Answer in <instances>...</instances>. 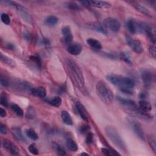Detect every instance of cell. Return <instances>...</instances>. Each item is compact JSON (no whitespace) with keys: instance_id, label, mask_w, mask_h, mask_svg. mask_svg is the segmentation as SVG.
Masks as SVG:
<instances>
[{"instance_id":"obj_20","label":"cell","mask_w":156,"mask_h":156,"mask_svg":"<svg viewBox=\"0 0 156 156\" xmlns=\"http://www.w3.org/2000/svg\"><path fill=\"white\" fill-rule=\"evenodd\" d=\"M87 44L92 49L97 51H99L102 48V46L101 43L93 38H89L87 40Z\"/></svg>"},{"instance_id":"obj_39","label":"cell","mask_w":156,"mask_h":156,"mask_svg":"<svg viewBox=\"0 0 156 156\" xmlns=\"http://www.w3.org/2000/svg\"><path fill=\"white\" fill-rule=\"evenodd\" d=\"M66 7L71 9V10H78L80 9V7L76 2H69L66 4Z\"/></svg>"},{"instance_id":"obj_38","label":"cell","mask_w":156,"mask_h":156,"mask_svg":"<svg viewBox=\"0 0 156 156\" xmlns=\"http://www.w3.org/2000/svg\"><path fill=\"white\" fill-rule=\"evenodd\" d=\"M1 19L2 23L6 25H9L10 23V18L7 13H2L1 15Z\"/></svg>"},{"instance_id":"obj_1","label":"cell","mask_w":156,"mask_h":156,"mask_svg":"<svg viewBox=\"0 0 156 156\" xmlns=\"http://www.w3.org/2000/svg\"><path fill=\"white\" fill-rule=\"evenodd\" d=\"M65 69L73 83L85 96L88 94L86 88L83 73L79 65L70 58H66L64 61Z\"/></svg>"},{"instance_id":"obj_26","label":"cell","mask_w":156,"mask_h":156,"mask_svg":"<svg viewBox=\"0 0 156 156\" xmlns=\"http://www.w3.org/2000/svg\"><path fill=\"white\" fill-rule=\"evenodd\" d=\"M58 21V19L54 15L48 16L44 20V23L48 26L52 27L55 26Z\"/></svg>"},{"instance_id":"obj_10","label":"cell","mask_w":156,"mask_h":156,"mask_svg":"<svg viewBox=\"0 0 156 156\" xmlns=\"http://www.w3.org/2000/svg\"><path fill=\"white\" fill-rule=\"evenodd\" d=\"M2 145L5 149L9 153L13 155H18L20 154V149L16 145L13 143L11 141L7 139H3L2 141Z\"/></svg>"},{"instance_id":"obj_4","label":"cell","mask_w":156,"mask_h":156,"mask_svg":"<svg viewBox=\"0 0 156 156\" xmlns=\"http://www.w3.org/2000/svg\"><path fill=\"white\" fill-rule=\"evenodd\" d=\"M96 91L100 99L105 104H111L113 100V93L107 84L102 80L97 82Z\"/></svg>"},{"instance_id":"obj_30","label":"cell","mask_w":156,"mask_h":156,"mask_svg":"<svg viewBox=\"0 0 156 156\" xmlns=\"http://www.w3.org/2000/svg\"><path fill=\"white\" fill-rule=\"evenodd\" d=\"M12 110L18 116L21 117L24 115V112L23 110L17 104H12L10 106Z\"/></svg>"},{"instance_id":"obj_2","label":"cell","mask_w":156,"mask_h":156,"mask_svg":"<svg viewBox=\"0 0 156 156\" xmlns=\"http://www.w3.org/2000/svg\"><path fill=\"white\" fill-rule=\"evenodd\" d=\"M107 80L113 85L121 88H132L135 87V82L129 77H125L115 74H108L106 76Z\"/></svg>"},{"instance_id":"obj_18","label":"cell","mask_w":156,"mask_h":156,"mask_svg":"<svg viewBox=\"0 0 156 156\" xmlns=\"http://www.w3.org/2000/svg\"><path fill=\"white\" fill-rule=\"evenodd\" d=\"M30 93L36 97L38 98H45L46 95V89L43 87H32L30 90Z\"/></svg>"},{"instance_id":"obj_45","label":"cell","mask_w":156,"mask_h":156,"mask_svg":"<svg viewBox=\"0 0 156 156\" xmlns=\"http://www.w3.org/2000/svg\"><path fill=\"white\" fill-rule=\"evenodd\" d=\"M34 116H35V112L34 108H32L31 107H29L28 110L27 112L26 117L29 119H31V118H34Z\"/></svg>"},{"instance_id":"obj_37","label":"cell","mask_w":156,"mask_h":156,"mask_svg":"<svg viewBox=\"0 0 156 156\" xmlns=\"http://www.w3.org/2000/svg\"><path fill=\"white\" fill-rule=\"evenodd\" d=\"M101 151L105 155H108V156L120 155L118 152H117L116 151H113L109 149H107V148H104V147L101 148Z\"/></svg>"},{"instance_id":"obj_12","label":"cell","mask_w":156,"mask_h":156,"mask_svg":"<svg viewBox=\"0 0 156 156\" xmlns=\"http://www.w3.org/2000/svg\"><path fill=\"white\" fill-rule=\"evenodd\" d=\"M126 2L129 3L133 7H134L137 11L143 13V15H144L148 17H150V18L152 17V13H151V12L149 9H147L146 7H145L144 6L140 4V3H138L136 1H127Z\"/></svg>"},{"instance_id":"obj_40","label":"cell","mask_w":156,"mask_h":156,"mask_svg":"<svg viewBox=\"0 0 156 156\" xmlns=\"http://www.w3.org/2000/svg\"><path fill=\"white\" fill-rule=\"evenodd\" d=\"M30 59L34 62L38 67H40L41 66V61L40 58L35 55H30Z\"/></svg>"},{"instance_id":"obj_43","label":"cell","mask_w":156,"mask_h":156,"mask_svg":"<svg viewBox=\"0 0 156 156\" xmlns=\"http://www.w3.org/2000/svg\"><path fill=\"white\" fill-rule=\"evenodd\" d=\"M149 53L152 57L155 58V43H152L149 47Z\"/></svg>"},{"instance_id":"obj_13","label":"cell","mask_w":156,"mask_h":156,"mask_svg":"<svg viewBox=\"0 0 156 156\" xmlns=\"http://www.w3.org/2000/svg\"><path fill=\"white\" fill-rule=\"evenodd\" d=\"M86 28L94 30L96 32H99L103 35H106L107 34V30L103 26V24L98 23V22H90L88 23H87L85 24Z\"/></svg>"},{"instance_id":"obj_27","label":"cell","mask_w":156,"mask_h":156,"mask_svg":"<svg viewBox=\"0 0 156 156\" xmlns=\"http://www.w3.org/2000/svg\"><path fill=\"white\" fill-rule=\"evenodd\" d=\"M66 145L68 149L71 151L76 152L78 150V146L76 143L71 138H68L66 141Z\"/></svg>"},{"instance_id":"obj_48","label":"cell","mask_w":156,"mask_h":156,"mask_svg":"<svg viewBox=\"0 0 156 156\" xmlns=\"http://www.w3.org/2000/svg\"><path fill=\"white\" fill-rule=\"evenodd\" d=\"M23 36H24V38H25V40H30L32 38L30 34L28 32H24L23 34Z\"/></svg>"},{"instance_id":"obj_31","label":"cell","mask_w":156,"mask_h":156,"mask_svg":"<svg viewBox=\"0 0 156 156\" xmlns=\"http://www.w3.org/2000/svg\"><path fill=\"white\" fill-rule=\"evenodd\" d=\"M102 55L110 59H118L119 57V52H102Z\"/></svg>"},{"instance_id":"obj_42","label":"cell","mask_w":156,"mask_h":156,"mask_svg":"<svg viewBox=\"0 0 156 156\" xmlns=\"http://www.w3.org/2000/svg\"><path fill=\"white\" fill-rule=\"evenodd\" d=\"M90 129V127L88 125H82L79 129V131L81 134H85L87 133L88 132H89Z\"/></svg>"},{"instance_id":"obj_29","label":"cell","mask_w":156,"mask_h":156,"mask_svg":"<svg viewBox=\"0 0 156 156\" xmlns=\"http://www.w3.org/2000/svg\"><path fill=\"white\" fill-rule=\"evenodd\" d=\"M16 85L18 88L23 90H29L30 91V89L32 88L31 87L30 85L28 82L24 80H18L16 82Z\"/></svg>"},{"instance_id":"obj_44","label":"cell","mask_w":156,"mask_h":156,"mask_svg":"<svg viewBox=\"0 0 156 156\" xmlns=\"http://www.w3.org/2000/svg\"><path fill=\"white\" fill-rule=\"evenodd\" d=\"M93 141V134L91 132H88L87 133V136L85 138V143L87 144H90Z\"/></svg>"},{"instance_id":"obj_36","label":"cell","mask_w":156,"mask_h":156,"mask_svg":"<svg viewBox=\"0 0 156 156\" xmlns=\"http://www.w3.org/2000/svg\"><path fill=\"white\" fill-rule=\"evenodd\" d=\"M0 104L1 105L5 107H7L9 105L7 96L6 94L4 93H2L0 96Z\"/></svg>"},{"instance_id":"obj_34","label":"cell","mask_w":156,"mask_h":156,"mask_svg":"<svg viewBox=\"0 0 156 156\" xmlns=\"http://www.w3.org/2000/svg\"><path fill=\"white\" fill-rule=\"evenodd\" d=\"M54 148L55 152H57V154L58 155H65L66 154L65 149L62 146H61L60 145H59V144H58L57 143H54Z\"/></svg>"},{"instance_id":"obj_24","label":"cell","mask_w":156,"mask_h":156,"mask_svg":"<svg viewBox=\"0 0 156 156\" xmlns=\"http://www.w3.org/2000/svg\"><path fill=\"white\" fill-rule=\"evenodd\" d=\"M138 107L141 110L146 113H149L152 110V105L148 101L143 99L139 101Z\"/></svg>"},{"instance_id":"obj_7","label":"cell","mask_w":156,"mask_h":156,"mask_svg":"<svg viewBox=\"0 0 156 156\" xmlns=\"http://www.w3.org/2000/svg\"><path fill=\"white\" fill-rule=\"evenodd\" d=\"M102 24L105 29H108L113 33L118 32L121 27L120 22L117 19L112 17L104 19Z\"/></svg>"},{"instance_id":"obj_16","label":"cell","mask_w":156,"mask_h":156,"mask_svg":"<svg viewBox=\"0 0 156 156\" xmlns=\"http://www.w3.org/2000/svg\"><path fill=\"white\" fill-rule=\"evenodd\" d=\"M132 128L135 133V134L137 135V136L140 138L143 141L146 140V136L144 135V133L143 130V129L141 127V126L140 123L137 122H134L132 123Z\"/></svg>"},{"instance_id":"obj_21","label":"cell","mask_w":156,"mask_h":156,"mask_svg":"<svg viewBox=\"0 0 156 156\" xmlns=\"http://www.w3.org/2000/svg\"><path fill=\"white\" fill-rule=\"evenodd\" d=\"M0 60L2 63H4L9 67L15 68L16 66V62L13 59H12L11 58L5 55H4L2 52L0 53Z\"/></svg>"},{"instance_id":"obj_49","label":"cell","mask_w":156,"mask_h":156,"mask_svg":"<svg viewBox=\"0 0 156 156\" xmlns=\"http://www.w3.org/2000/svg\"><path fill=\"white\" fill-rule=\"evenodd\" d=\"M7 116V112L3 108H0V116L1 118H4Z\"/></svg>"},{"instance_id":"obj_19","label":"cell","mask_w":156,"mask_h":156,"mask_svg":"<svg viewBox=\"0 0 156 156\" xmlns=\"http://www.w3.org/2000/svg\"><path fill=\"white\" fill-rule=\"evenodd\" d=\"M11 133L16 140L21 141V142H25L26 138H24V136L23 134L22 130L20 127H14L12 128Z\"/></svg>"},{"instance_id":"obj_6","label":"cell","mask_w":156,"mask_h":156,"mask_svg":"<svg viewBox=\"0 0 156 156\" xmlns=\"http://www.w3.org/2000/svg\"><path fill=\"white\" fill-rule=\"evenodd\" d=\"M141 78L144 87L149 88L155 83V72L151 69H143L141 72Z\"/></svg>"},{"instance_id":"obj_32","label":"cell","mask_w":156,"mask_h":156,"mask_svg":"<svg viewBox=\"0 0 156 156\" xmlns=\"http://www.w3.org/2000/svg\"><path fill=\"white\" fill-rule=\"evenodd\" d=\"M26 136L32 140H37L38 138L37 133L32 129H27L25 131Z\"/></svg>"},{"instance_id":"obj_47","label":"cell","mask_w":156,"mask_h":156,"mask_svg":"<svg viewBox=\"0 0 156 156\" xmlns=\"http://www.w3.org/2000/svg\"><path fill=\"white\" fill-rule=\"evenodd\" d=\"M0 132L1 134H3V135H5L7 133V129L5 126L2 124H0Z\"/></svg>"},{"instance_id":"obj_35","label":"cell","mask_w":156,"mask_h":156,"mask_svg":"<svg viewBox=\"0 0 156 156\" xmlns=\"http://www.w3.org/2000/svg\"><path fill=\"white\" fill-rule=\"evenodd\" d=\"M119 58L122 60L124 62H126L128 65H132V62L130 60V58L129 57V55L126 53H125L124 52H119Z\"/></svg>"},{"instance_id":"obj_25","label":"cell","mask_w":156,"mask_h":156,"mask_svg":"<svg viewBox=\"0 0 156 156\" xmlns=\"http://www.w3.org/2000/svg\"><path fill=\"white\" fill-rule=\"evenodd\" d=\"M61 118L63 123L68 126H72L73 121L70 114L66 110H63L61 112Z\"/></svg>"},{"instance_id":"obj_8","label":"cell","mask_w":156,"mask_h":156,"mask_svg":"<svg viewBox=\"0 0 156 156\" xmlns=\"http://www.w3.org/2000/svg\"><path fill=\"white\" fill-rule=\"evenodd\" d=\"M125 38L127 45L133 52L136 54H141L143 52V45L139 40H135L128 35H126Z\"/></svg>"},{"instance_id":"obj_52","label":"cell","mask_w":156,"mask_h":156,"mask_svg":"<svg viewBox=\"0 0 156 156\" xmlns=\"http://www.w3.org/2000/svg\"><path fill=\"white\" fill-rule=\"evenodd\" d=\"M7 46L9 49H14V45L12 43H8Z\"/></svg>"},{"instance_id":"obj_41","label":"cell","mask_w":156,"mask_h":156,"mask_svg":"<svg viewBox=\"0 0 156 156\" xmlns=\"http://www.w3.org/2000/svg\"><path fill=\"white\" fill-rule=\"evenodd\" d=\"M28 151L33 155H38V150L36 146V145L34 143L30 144L28 147Z\"/></svg>"},{"instance_id":"obj_53","label":"cell","mask_w":156,"mask_h":156,"mask_svg":"<svg viewBox=\"0 0 156 156\" xmlns=\"http://www.w3.org/2000/svg\"><path fill=\"white\" fill-rule=\"evenodd\" d=\"M80 155H89V154H88V153H86V152H82V153H81Z\"/></svg>"},{"instance_id":"obj_3","label":"cell","mask_w":156,"mask_h":156,"mask_svg":"<svg viewBox=\"0 0 156 156\" xmlns=\"http://www.w3.org/2000/svg\"><path fill=\"white\" fill-rule=\"evenodd\" d=\"M105 133L107 138L116 146L118 149L126 152V144L119 134L118 130L113 126H107L104 129Z\"/></svg>"},{"instance_id":"obj_5","label":"cell","mask_w":156,"mask_h":156,"mask_svg":"<svg viewBox=\"0 0 156 156\" xmlns=\"http://www.w3.org/2000/svg\"><path fill=\"white\" fill-rule=\"evenodd\" d=\"M148 24L143 21H138L135 19L127 20L126 26L127 29L132 34L143 33L145 34Z\"/></svg>"},{"instance_id":"obj_23","label":"cell","mask_w":156,"mask_h":156,"mask_svg":"<svg viewBox=\"0 0 156 156\" xmlns=\"http://www.w3.org/2000/svg\"><path fill=\"white\" fill-rule=\"evenodd\" d=\"M116 99L118 101L125 107H135L137 105L135 101L130 99L125 98L121 96H118Z\"/></svg>"},{"instance_id":"obj_22","label":"cell","mask_w":156,"mask_h":156,"mask_svg":"<svg viewBox=\"0 0 156 156\" xmlns=\"http://www.w3.org/2000/svg\"><path fill=\"white\" fill-rule=\"evenodd\" d=\"M145 34L147 36L152 43H155V29L154 26L148 24Z\"/></svg>"},{"instance_id":"obj_46","label":"cell","mask_w":156,"mask_h":156,"mask_svg":"<svg viewBox=\"0 0 156 156\" xmlns=\"http://www.w3.org/2000/svg\"><path fill=\"white\" fill-rule=\"evenodd\" d=\"M0 84L4 87H7L9 86V82L1 75L0 77Z\"/></svg>"},{"instance_id":"obj_51","label":"cell","mask_w":156,"mask_h":156,"mask_svg":"<svg viewBox=\"0 0 156 156\" xmlns=\"http://www.w3.org/2000/svg\"><path fill=\"white\" fill-rule=\"evenodd\" d=\"M146 93L144 92H141L140 94H139V98L140 99H144L146 98Z\"/></svg>"},{"instance_id":"obj_9","label":"cell","mask_w":156,"mask_h":156,"mask_svg":"<svg viewBox=\"0 0 156 156\" xmlns=\"http://www.w3.org/2000/svg\"><path fill=\"white\" fill-rule=\"evenodd\" d=\"M79 2L86 7H94L100 9H108L111 7L109 2L104 1H82Z\"/></svg>"},{"instance_id":"obj_11","label":"cell","mask_w":156,"mask_h":156,"mask_svg":"<svg viewBox=\"0 0 156 156\" xmlns=\"http://www.w3.org/2000/svg\"><path fill=\"white\" fill-rule=\"evenodd\" d=\"M19 14V15L21 17V18L26 23L29 24L32 23V17L29 13V12L24 7H23L21 4H18L16 7L15 8Z\"/></svg>"},{"instance_id":"obj_15","label":"cell","mask_w":156,"mask_h":156,"mask_svg":"<svg viewBox=\"0 0 156 156\" xmlns=\"http://www.w3.org/2000/svg\"><path fill=\"white\" fill-rule=\"evenodd\" d=\"M75 107L77 110V112H78L79 115L81 117L82 119H83L85 121L88 122V117L87 113V110L84 106L80 102H75Z\"/></svg>"},{"instance_id":"obj_50","label":"cell","mask_w":156,"mask_h":156,"mask_svg":"<svg viewBox=\"0 0 156 156\" xmlns=\"http://www.w3.org/2000/svg\"><path fill=\"white\" fill-rule=\"evenodd\" d=\"M41 43L44 45H48L49 44V40L48 39V38H43V39H41Z\"/></svg>"},{"instance_id":"obj_17","label":"cell","mask_w":156,"mask_h":156,"mask_svg":"<svg viewBox=\"0 0 156 156\" xmlns=\"http://www.w3.org/2000/svg\"><path fill=\"white\" fill-rule=\"evenodd\" d=\"M67 51L73 55H77L82 52V48L80 44L78 43L69 44L66 48Z\"/></svg>"},{"instance_id":"obj_33","label":"cell","mask_w":156,"mask_h":156,"mask_svg":"<svg viewBox=\"0 0 156 156\" xmlns=\"http://www.w3.org/2000/svg\"><path fill=\"white\" fill-rule=\"evenodd\" d=\"M147 142L154 152H156V140L154 135L147 136Z\"/></svg>"},{"instance_id":"obj_28","label":"cell","mask_w":156,"mask_h":156,"mask_svg":"<svg viewBox=\"0 0 156 156\" xmlns=\"http://www.w3.org/2000/svg\"><path fill=\"white\" fill-rule=\"evenodd\" d=\"M62 99L59 96H55L48 101V103L55 107H58L62 104Z\"/></svg>"},{"instance_id":"obj_14","label":"cell","mask_w":156,"mask_h":156,"mask_svg":"<svg viewBox=\"0 0 156 156\" xmlns=\"http://www.w3.org/2000/svg\"><path fill=\"white\" fill-rule=\"evenodd\" d=\"M62 34L63 36V40L66 44H71L73 41V36L71 30V28L68 26H66L62 29Z\"/></svg>"}]
</instances>
